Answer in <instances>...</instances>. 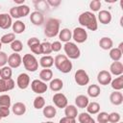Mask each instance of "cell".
Returning <instances> with one entry per match:
<instances>
[{"label":"cell","instance_id":"1","mask_svg":"<svg viewBox=\"0 0 123 123\" xmlns=\"http://www.w3.org/2000/svg\"><path fill=\"white\" fill-rule=\"evenodd\" d=\"M78 21L79 23L87 28L88 30L90 31H96L97 28H98V23H97V19H96V16L94 13H92L91 12H82L80 15H79V18H78Z\"/></svg>","mask_w":123,"mask_h":123},{"label":"cell","instance_id":"2","mask_svg":"<svg viewBox=\"0 0 123 123\" xmlns=\"http://www.w3.org/2000/svg\"><path fill=\"white\" fill-rule=\"evenodd\" d=\"M54 63L62 73H69L72 70V62L65 55H57L54 59Z\"/></svg>","mask_w":123,"mask_h":123},{"label":"cell","instance_id":"3","mask_svg":"<svg viewBox=\"0 0 123 123\" xmlns=\"http://www.w3.org/2000/svg\"><path fill=\"white\" fill-rule=\"evenodd\" d=\"M60 32V20L57 18H49L46 21L44 35L47 37H54Z\"/></svg>","mask_w":123,"mask_h":123},{"label":"cell","instance_id":"4","mask_svg":"<svg viewBox=\"0 0 123 123\" xmlns=\"http://www.w3.org/2000/svg\"><path fill=\"white\" fill-rule=\"evenodd\" d=\"M22 62L25 69L30 72H35L38 68V62L32 54H25L22 58Z\"/></svg>","mask_w":123,"mask_h":123},{"label":"cell","instance_id":"5","mask_svg":"<svg viewBox=\"0 0 123 123\" xmlns=\"http://www.w3.org/2000/svg\"><path fill=\"white\" fill-rule=\"evenodd\" d=\"M63 50L65 52V56L68 59H72V60H76L80 57L81 55V51L79 49V47L74 43V42H66L63 45Z\"/></svg>","mask_w":123,"mask_h":123},{"label":"cell","instance_id":"6","mask_svg":"<svg viewBox=\"0 0 123 123\" xmlns=\"http://www.w3.org/2000/svg\"><path fill=\"white\" fill-rule=\"evenodd\" d=\"M30 12V8L27 5H19L17 7H12L10 10V15L11 17L13 18H20V17H25L28 15Z\"/></svg>","mask_w":123,"mask_h":123},{"label":"cell","instance_id":"7","mask_svg":"<svg viewBox=\"0 0 123 123\" xmlns=\"http://www.w3.org/2000/svg\"><path fill=\"white\" fill-rule=\"evenodd\" d=\"M72 38L77 43H83L87 39V33L82 27H77L72 32Z\"/></svg>","mask_w":123,"mask_h":123},{"label":"cell","instance_id":"8","mask_svg":"<svg viewBox=\"0 0 123 123\" xmlns=\"http://www.w3.org/2000/svg\"><path fill=\"white\" fill-rule=\"evenodd\" d=\"M75 82L79 86H86L89 83V77L84 69H78L75 72Z\"/></svg>","mask_w":123,"mask_h":123},{"label":"cell","instance_id":"9","mask_svg":"<svg viewBox=\"0 0 123 123\" xmlns=\"http://www.w3.org/2000/svg\"><path fill=\"white\" fill-rule=\"evenodd\" d=\"M31 88H32V90H33L35 93L41 94V93L46 92L48 86H47V85H46L44 82H42L41 80L36 79V80H34V81L31 83Z\"/></svg>","mask_w":123,"mask_h":123},{"label":"cell","instance_id":"10","mask_svg":"<svg viewBox=\"0 0 123 123\" xmlns=\"http://www.w3.org/2000/svg\"><path fill=\"white\" fill-rule=\"evenodd\" d=\"M53 102L56 105V107L60 108V109H63L67 106V98L64 94H62L61 92H57L56 94H54Z\"/></svg>","mask_w":123,"mask_h":123},{"label":"cell","instance_id":"11","mask_svg":"<svg viewBox=\"0 0 123 123\" xmlns=\"http://www.w3.org/2000/svg\"><path fill=\"white\" fill-rule=\"evenodd\" d=\"M22 63V58L18 53L11 54L8 57V64L11 68H17Z\"/></svg>","mask_w":123,"mask_h":123},{"label":"cell","instance_id":"12","mask_svg":"<svg viewBox=\"0 0 123 123\" xmlns=\"http://www.w3.org/2000/svg\"><path fill=\"white\" fill-rule=\"evenodd\" d=\"M97 81L100 85L107 86L111 82V75L107 70H101L97 75Z\"/></svg>","mask_w":123,"mask_h":123},{"label":"cell","instance_id":"13","mask_svg":"<svg viewBox=\"0 0 123 123\" xmlns=\"http://www.w3.org/2000/svg\"><path fill=\"white\" fill-rule=\"evenodd\" d=\"M16 84L20 89H26L30 85V76L27 73L19 74L16 80Z\"/></svg>","mask_w":123,"mask_h":123},{"label":"cell","instance_id":"14","mask_svg":"<svg viewBox=\"0 0 123 123\" xmlns=\"http://www.w3.org/2000/svg\"><path fill=\"white\" fill-rule=\"evenodd\" d=\"M27 45L29 46V48L31 49V51L34 54H41V50H40V42L38 40V38L37 37H30L27 41Z\"/></svg>","mask_w":123,"mask_h":123},{"label":"cell","instance_id":"15","mask_svg":"<svg viewBox=\"0 0 123 123\" xmlns=\"http://www.w3.org/2000/svg\"><path fill=\"white\" fill-rule=\"evenodd\" d=\"M30 20L31 22L36 25V26H40L44 23V15L42 12H37V11H35L31 13L30 15Z\"/></svg>","mask_w":123,"mask_h":123},{"label":"cell","instance_id":"16","mask_svg":"<svg viewBox=\"0 0 123 123\" xmlns=\"http://www.w3.org/2000/svg\"><path fill=\"white\" fill-rule=\"evenodd\" d=\"M12 25V17L9 13H0V28L7 30Z\"/></svg>","mask_w":123,"mask_h":123},{"label":"cell","instance_id":"17","mask_svg":"<svg viewBox=\"0 0 123 123\" xmlns=\"http://www.w3.org/2000/svg\"><path fill=\"white\" fill-rule=\"evenodd\" d=\"M110 101H111V103L112 105L119 106V105H121L123 103V94L120 91L114 90L110 95Z\"/></svg>","mask_w":123,"mask_h":123},{"label":"cell","instance_id":"18","mask_svg":"<svg viewBox=\"0 0 123 123\" xmlns=\"http://www.w3.org/2000/svg\"><path fill=\"white\" fill-rule=\"evenodd\" d=\"M110 71L115 76H120L123 73V64L120 62H113L110 66Z\"/></svg>","mask_w":123,"mask_h":123},{"label":"cell","instance_id":"19","mask_svg":"<svg viewBox=\"0 0 123 123\" xmlns=\"http://www.w3.org/2000/svg\"><path fill=\"white\" fill-rule=\"evenodd\" d=\"M98 20L102 24H109L111 21V13L109 11L102 10L98 13Z\"/></svg>","mask_w":123,"mask_h":123},{"label":"cell","instance_id":"20","mask_svg":"<svg viewBox=\"0 0 123 123\" xmlns=\"http://www.w3.org/2000/svg\"><path fill=\"white\" fill-rule=\"evenodd\" d=\"M59 38L62 42H65V43L69 42L70 39L72 38V32L67 28L62 29V31L59 32Z\"/></svg>","mask_w":123,"mask_h":123},{"label":"cell","instance_id":"21","mask_svg":"<svg viewBox=\"0 0 123 123\" xmlns=\"http://www.w3.org/2000/svg\"><path fill=\"white\" fill-rule=\"evenodd\" d=\"M99 46L103 50H111L113 46L112 39L109 37H104L99 40Z\"/></svg>","mask_w":123,"mask_h":123},{"label":"cell","instance_id":"22","mask_svg":"<svg viewBox=\"0 0 123 123\" xmlns=\"http://www.w3.org/2000/svg\"><path fill=\"white\" fill-rule=\"evenodd\" d=\"M89 103V100H88V97L86 96V95H78L76 98H75V104L78 108H81V109H85L86 108V106L88 105Z\"/></svg>","mask_w":123,"mask_h":123},{"label":"cell","instance_id":"23","mask_svg":"<svg viewBox=\"0 0 123 123\" xmlns=\"http://www.w3.org/2000/svg\"><path fill=\"white\" fill-rule=\"evenodd\" d=\"M12 112L15 115H23L26 112V106L22 102H16L12 105Z\"/></svg>","mask_w":123,"mask_h":123},{"label":"cell","instance_id":"24","mask_svg":"<svg viewBox=\"0 0 123 123\" xmlns=\"http://www.w3.org/2000/svg\"><path fill=\"white\" fill-rule=\"evenodd\" d=\"M39 64L43 68H50L54 64V58L52 56H49V55L43 56L39 60Z\"/></svg>","mask_w":123,"mask_h":123},{"label":"cell","instance_id":"25","mask_svg":"<svg viewBox=\"0 0 123 123\" xmlns=\"http://www.w3.org/2000/svg\"><path fill=\"white\" fill-rule=\"evenodd\" d=\"M64 114L66 117L70 118H76L78 115V110L74 105H67L64 108Z\"/></svg>","mask_w":123,"mask_h":123},{"label":"cell","instance_id":"26","mask_svg":"<svg viewBox=\"0 0 123 123\" xmlns=\"http://www.w3.org/2000/svg\"><path fill=\"white\" fill-rule=\"evenodd\" d=\"M63 86V83L61 79L59 78H56V79H53L50 81V84H49V87L52 91H60Z\"/></svg>","mask_w":123,"mask_h":123},{"label":"cell","instance_id":"27","mask_svg":"<svg viewBox=\"0 0 123 123\" xmlns=\"http://www.w3.org/2000/svg\"><path fill=\"white\" fill-rule=\"evenodd\" d=\"M52 77H53V72L51 69L49 68H45V69H42L40 72H39V78L42 82H48V81H51L52 80Z\"/></svg>","mask_w":123,"mask_h":123},{"label":"cell","instance_id":"28","mask_svg":"<svg viewBox=\"0 0 123 123\" xmlns=\"http://www.w3.org/2000/svg\"><path fill=\"white\" fill-rule=\"evenodd\" d=\"M111 87L114 90H116V91L121 90L123 88V76L120 75L117 78H115L114 80H111Z\"/></svg>","mask_w":123,"mask_h":123},{"label":"cell","instance_id":"29","mask_svg":"<svg viewBox=\"0 0 123 123\" xmlns=\"http://www.w3.org/2000/svg\"><path fill=\"white\" fill-rule=\"evenodd\" d=\"M100 92H101V89H100L99 86H97V85H90L87 87V95L89 97L96 98L100 95Z\"/></svg>","mask_w":123,"mask_h":123},{"label":"cell","instance_id":"30","mask_svg":"<svg viewBox=\"0 0 123 123\" xmlns=\"http://www.w3.org/2000/svg\"><path fill=\"white\" fill-rule=\"evenodd\" d=\"M36 9L37 10V12H46L48 11L49 5L47 4V2L45 0H37V1H33Z\"/></svg>","mask_w":123,"mask_h":123},{"label":"cell","instance_id":"31","mask_svg":"<svg viewBox=\"0 0 123 123\" xmlns=\"http://www.w3.org/2000/svg\"><path fill=\"white\" fill-rule=\"evenodd\" d=\"M56 113H57V111L54 106L48 105L43 108V115L46 118H53V117H55Z\"/></svg>","mask_w":123,"mask_h":123},{"label":"cell","instance_id":"32","mask_svg":"<svg viewBox=\"0 0 123 123\" xmlns=\"http://www.w3.org/2000/svg\"><path fill=\"white\" fill-rule=\"evenodd\" d=\"M25 24L20 21V20H16L14 23H12V31L13 34H22L25 31Z\"/></svg>","mask_w":123,"mask_h":123},{"label":"cell","instance_id":"33","mask_svg":"<svg viewBox=\"0 0 123 123\" xmlns=\"http://www.w3.org/2000/svg\"><path fill=\"white\" fill-rule=\"evenodd\" d=\"M78 120L80 123H95V120L87 112H82L78 115Z\"/></svg>","mask_w":123,"mask_h":123},{"label":"cell","instance_id":"34","mask_svg":"<svg viewBox=\"0 0 123 123\" xmlns=\"http://www.w3.org/2000/svg\"><path fill=\"white\" fill-rule=\"evenodd\" d=\"M122 51H120L118 48H111L110 50V58L113 62H119V60L122 57Z\"/></svg>","mask_w":123,"mask_h":123},{"label":"cell","instance_id":"35","mask_svg":"<svg viewBox=\"0 0 123 123\" xmlns=\"http://www.w3.org/2000/svg\"><path fill=\"white\" fill-rule=\"evenodd\" d=\"M86 111H87V113L96 114V113H98L99 111H100V105H99L97 102L88 103V105L86 106Z\"/></svg>","mask_w":123,"mask_h":123},{"label":"cell","instance_id":"36","mask_svg":"<svg viewBox=\"0 0 123 123\" xmlns=\"http://www.w3.org/2000/svg\"><path fill=\"white\" fill-rule=\"evenodd\" d=\"M12 68L10 66H3L1 68V79L3 80H9V79H12Z\"/></svg>","mask_w":123,"mask_h":123},{"label":"cell","instance_id":"37","mask_svg":"<svg viewBox=\"0 0 123 123\" xmlns=\"http://www.w3.org/2000/svg\"><path fill=\"white\" fill-rule=\"evenodd\" d=\"M13 40H15V34H13V33L5 34L0 38V41H1L2 44L3 43L4 44H9V43H12Z\"/></svg>","mask_w":123,"mask_h":123},{"label":"cell","instance_id":"38","mask_svg":"<svg viewBox=\"0 0 123 123\" xmlns=\"http://www.w3.org/2000/svg\"><path fill=\"white\" fill-rule=\"evenodd\" d=\"M45 105V100L42 96H37L34 100V108L37 110H40L43 109Z\"/></svg>","mask_w":123,"mask_h":123},{"label":"cell","instance_id":"39","mask_svg":"<svg viewBox=\"0 0 123 123\" xmlns=\"http://www.w3.org/2000/svg\"><path fill=\"white\" fill-rule=\"evenodd\" d=\"M11 48H12V50L14 53H18V52L22 51V49H23V44H22V42H21L20 40L15 39V40H13V41L11 43Z\"/></svg>","mask_w":123,"mask_h":123},{"label":"cell","instance_id":"40","mask_svg":"<svg viewBox=\"0 0 123 123\" xmlns=\"http://www.w3.org/2000/svg\"><path fill=\"white\" fill-rule=\"evenodd\" d=\"M11 106V97L8 94L0 95V107L10 108Z\"/></svg>","mask_w":123,"mask_h":123},{"label":"cell","instance_id":"41","mask_svg":"<svg viewBox=\"0 0 123 123\" xmlns=\"http://www.w3.org/2000/svg\"><path fill=\"white\" fill-rule=\"evenodd\" d=\"M40 50H41V54H50L52 52V48H51V43L48 41H44L42 43H40Z\"/></svg>","mask_w":123,"mask_h":123},{"label":"cell","instance_id":"42","mask_svg":"<svg viewBox=\"0 0 123 123\" xmlns=\"http://www.w3.org/2000/svg\"><path fill=\"white\" fill-rule=\"evenodd\" d=\"M97 121H98V123H108V121H109V113H107L105 111H102V112L98 113Z\"/></svg>","mask_w":123,"mask_h":123},{"label":"cell","instance_id":"43","mask_svg":"<svg viewBox=\"0 0 123 123\" xmlns=\"http://www.w3.org/2000/svg\"><path fill=\"white\" fill-rule=\"evenodd\" d=\"M101 2L99 0H92L90 3H89V8L92 12H98L100 11V8H101Z\"/></svg>","mask_w":123,"mask_h":123},{"label":"cell","instance_id":"44","mask_svg":"<svg viewBox=\"0 0 123 123\" xmlns=\"http://www.w3.org/2000/svg\"><path fill=\"white\" fill-rule=\"evenodd\" d=\"M120 118H121V116L118 112L113 111V112L109 114V121L111 123H118L120 121Z\"/></svg>","mask_w":123,"mask_h":123},{"label":"cell","instance_id":"45","mask_svg":"<svg viewBox=\"0 0 123 123\" xmlns=\"http://www.w3.org/2000/svg\"><path fill=\"white\" fill-rule=\"evenodd\" d=\"M7 62H8V55L5 52L0 51V67L5 66Z\"/></svg>","mask_w":123,"mask_h":123},{"label":"cell","instance_id":"46","mask_svg":"<svg viewBox=\"0 0 123 123\" xmlns=\"http://www.w3.org/2000/svg\"><path fill=\"white\" fill-rule=\"evenodd\" d=\"M9 114H10V110H9V108L0 107V119L7 117Z\"/></svg>","mask_w":123,"mask_h":123},{"label":"cell","instance_id":"47","mask_svg":"<svg viewBox=\"0 0 123 123\" xmlns=\"http://www.w3.org/2000/svg\"><path fill=\"white\" fill-rule=\"evenodd\" d=\"M51 48L52 52H59L62 49V43L60 41H54L53 43H51Z\"/></svg>","mask_w":123,"mask_h":123},{"label":"cell","instance_id":"48","mask_svg":"<svg viewBox=\"0 0 123 123\" xmlns=\"http://www.w3.org/2000/svg\"><path fill=\"white\" fill-rule=\"evenodd\" d=\"M59 123H76V120L74 118H70V117H62L60 119V122Z\"/></svg>","mask_w":123,"mask_h":123},{"label":"cell","instance_id":"49","mask_svg":"<svg viewBox=\"0 0 123 123\" xmlns=\"http://www.w3.org/2000/svg\"><path fill=\"white\" fill-rule=\"evenodd\" d=\"M5 91H8L6 80L0 79V92H5Z\"/></svg>","mask_w":123,"mask_h":123},{"label":"cell","instance_id":"50","mask_svg":"<svg viewBox=\"0 0 123 123\" xmlns=\"http://www.w3.org/2000/svg\"><path fill=\"white\" fill-rule=\"evenodd\" d=\"M46 2L49 5V7L51 6V7H54V8L58 7L61 4V0H47Z\"/></svg>","mask_w":123,"mask_h":123},{"label":"cell","instance_id":"51","mask_svg":"<svg viewBox=\"0 0 123 123\" xmlns=\"http://www.w3.org/2000/svg\"><path fill=\"white\" fill-rule=\"evenodd\" d=\"M6 84H7V88H8V91L9 90H12L13 87H14V81L12 79H9L6 81Z\"/></svg>","mask_w":123,"mask_h":123},{"label":"cell","instance_id":"52","mask_svg":"<svg viewBox=\"0 0 123 123\" xmlns=\"http://www.w3.org/2000/svg\"><path fill=\"white\" fill-rule=\"evenodd\" d=\"M117 48H118V49H119L120 51H122V52H123V42H120Z\"/></svg>","mask_w":123,"mask_h":123},{"label":"cell","instance_id":"53","mask_svg":"<svg viewBox=\"0 0 123 123\" xmlns=\"http://www.w3.org/2000/svg\"><path fill=\"white\" fill-rule=\"evenodd\" d=\"M41 123H54V122H52V121H48V122H41Z\"/></svg>","mask_w":123,"mask_h":123},{"label":"cell","instance_id":"54","mask_svg":"<svg viewBox=\"0 0 123 123\" xmlns=\"http://www.w3.org/2000/svg\"><path fill=\"white\" fill-rule=\"evenodd\" d=\"M1 48H2V43H1V41H0V51H1Z\"/></svg>","mask_w":123,"mask_h":123},{"label":"cell","instance_id":"55","mask_svg":"<svg viewBox=\"0 0 123 123\" xmlns=\"http://www.w3.org/2000/svg\"><path fill=\"white\" fill-rule=\"evenodd\" d=\"M0 75H1V68H0Z\"/></svg>","mask_w":123,"mask_h":123},{"label":"cell","instance_id":"56","mask_svg":"<svg viewBox=\"0 0 123 123\" xmlns=\"http://www.w3.org/2000/svg\"><path fill=\"white\" fill-rule=\"evenodd\" d=\"M119 123H123V122H119Z\"/></svg>","mask_w":123,"mask_h":123}]
</instances>
